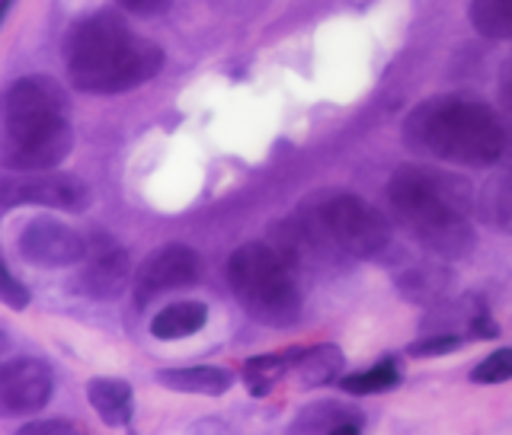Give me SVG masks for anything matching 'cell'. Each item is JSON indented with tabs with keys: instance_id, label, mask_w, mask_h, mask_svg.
Here are the masks:
<instances>
[{
	"instance_id": "cell-1",
	"label": "cell",
	"mask_w": 512,
	"mask_h": 435,
	"mask_svg": "<svg viewBox=\"0 0 512 435\" xmlns=\"http://www.w3.org/2000/svg\"><path fill=\"white\" fill-rule=\"evenodd\" d=\"M394 221L416 244L442 260H458L477 247V234L468 221V189L452 173L426 167H400L388 183Z\"/></svg>"
},
{
	"instance_id": "cell-2",
	"label": "cell",
	"mask_w": 512,
	"mask_h": 435,
	"mask_svg": "<svg viewBox=\"0 0 512 435\" xmlns=\"http://www.w3.org/2000/svg\"><path fill=\"white\" fill-rule=\"evenodd\" d=\"M164 68V52L122 26L119 16L96 13L68 36V74L84 93L135 90Z\"/></svg>"
},
{
	"instance_id": "cell-3",
	"label": "cell",
	"mask_w": 512,
	"mask_h": 435,
	"mask_svg": "<svg viewBox=\"0 0 512 435\" xmlns=\"http://www.w3.org/2000/svg\"><path fill=\"white\" fill-rule=\"evenodd\" d=\"M407 144L461 167H490L506 154V128L490 106L442 96L407 119Z\"/></svg>"
},
{
	"instance_id": "cell-4",
	"label": "cell",
	"mask_w": 512,
	"mask_h": 435,
	"mask_svg": "<svg viewBox=\"0 0 512 435\" xmlns=\"http://www.w3.org/2000/svg\"><path fill=\"white\" fill-rule=\"evenodd\" d=\"M228 282L244 311L266 327H292L301 317V292L288 263L269 244H244L228 263Z\"/></svg>"
},
{
	"instance_id": "cell-5",
	"label": "cell",
	"mask_w": 512,
	"mask_h": 435,
	"mask_svg": "<svg viewBox=\"0 0 512 435\" xmlns=\"http://www.w3.org/2000/svg\"><path fill=\"white\" fill-rule=\"evenodd\" d=\"M74 148V132L64 112H20L4 116L0 164L20 173L55 170Z\"/></svg>"
},
{
	"instance_id": "cell-6",
	"label": "cell",
	"mask_w": 512,
	"mask_h": 435,
	"mask_svg": "<svg viewBox=\"0 0 512 435\" xmlns=\"http://www.w3.org/2000/svg\"><path fill=\"white\" fill-rule=\"evenodd\" d=\"M317 228L333 247L352 256H378L391 244L388 221H384L372 205L349 192H333L314 208Z\"/></svg>"
},
{
	"instance_id": "cell-7",
	"label": "cell",
	"mask_w": 512,
	"mask_h": 435,
	"mask_svg": "<svg viewBox=\"0 0 512 435\" xmlns=\"http://www.w3.org/2000/svg\"><path fill=\"white\" fill-rule=\"evenodd\" d=\"M55 391L52 368L39 359L0 362V420L42 410Z\"/></svg>"
},
{
	"instance_id": "cell-8",
	"label": "cell",
	"mask_w": 512,
	"mask_h": 435,
	"mask_svg": "<svg viewBox=\"0 0 512 435\" xmlns=\"http://www.w3.org/2000/svg\"><path fill=\"white\" fill-rule=\"evenodd\" d=\"M23 202L61 208V212H84V208H90V189L71 173H48L36 176V180L0 183V208H13Z\"/></svg>"
},
{
	"instance_id": "cell-9",
	"label": "cell",
	"mask_w": 512,
	"mask_h": 435,
	"mask_svg": "<svg viewBox=\"0 0 512 435\" xmlns=\"http://www.w3.org/2000/svg\"><path fill=\"white\" fill-rule=\"evenodd\" d=\"M199 253L180 247V244H170L164 250L151 253L148 260L141 263V269L135 272V301L138 304H148L151 298L173 292V288H183L192 285L199 279Z\"/></svg>"
},
{
	"instance_id": "cell-10",
	"label": "cell",
	"mask_w": 512,
	"mask_h": 435,
	"mask_svg": "<svg viewBox=\"0 0 512 435\" xmlns=\"http://www.w3.org/2000/svg\"><path fill=\"white\" fill-rule=\"evenodd\" d=\"M20 253L32 266H74L87 256V244L77 231L55 218H36L20 234Z\"/></svg>"
},
{
	"instance_id": "cell-11",
	"label": "cell",
	"mask_w": 512,
	"mask_h": 435,
	"mask_svg": "<svg viewBox=\"0 0 512 435\" xmlns=\"http://www.w3.org/2000/svg\"><path fill=\"white\" fill-rule=\"evenodd\" d=\"M128 285H132V260L119 247H103L90 253L84 272H80V288L100 301L119 298Z\"/></svg>"
},
{
	"instance_id": "cell-12",
	"label": "cell",
	"mask_w": 512,
	"mask_h": 435,
	"mask_svg": "<svg viewBox=\"0 0 512 435\" xmlns=\"http://www.w3.org/2000/svg\"><path fill=\"white\" fill-rule=\"evenodd\" d=\"M0 112L4 116H20V112H64V93L48 77H23L4 93Z\"/></svg>"
},
{
	"instance_id": "cell-13",
	"label": "cell",
	"mask_w": 512,
	"mask_h": 435,
	"mask_svg": "<svg viewBox=\"0 0 512 435\" xmlns=\"http://www.w3.org/2000/svg\"><path fill=\"white\" fill-rule=\"evenodd\" d=\"M157 384H164L167 391L180 394H202V397H218L234 384L231 372L215 365H196V368H164L157 372Z\"/></svg>"
},
{
	"instance_id": "cell-14",
	"label": "cell",
	"mask_w": 512,
	"mask_h": 435,
	"mask_svg": "<svg viewBox=\"0 0 512 435\" xmlns=\"http://www.w3.org/2000/svg\"><path fill=\"white\" fill-rule=\"evenodd\" d=\"M87 397L96 410V416L106 423V426H128L132 423V407H135V397H132V384L122 381V378H93Z\"/></svg>"
},
{
	"instance_id": "cell-15",
	"label": "cell",
	"mask_w": 512,
	"mask_h": 435,
	"mask_svg": "<svg viewBox=\"0 0 512 435\" xmlns=\"http://www.w3.org/2000/svg\"><path fill=\"white\" fill-rule=\"evenodd\" d=\"M208 320V308L202 301H180L170 304V308L160 311L151 320V333L157 340H183V336H192L205 327Z\"/></svg>"
},
{
	"instance_id": "cell-16",
	"label": "cell",
	"mask_w": 512,
	"mask_h": 435,
	"mask_svg": "<svg viewBox=\"0 0 512 435\" xmlns=\"http://www.w3.org/2000/svg\"><path fill=\"white\" fill-rule=\"evenodd\" d=\"M343 349L340 346H314L308 352H298V362H295V375L304 388H320V384H330L336 381L343 368Z\"/></svg>"
},
{
	"instance_id": "cell-17",
	"label": "cell",
	"mask_w": 512,
	"mask_h": 435,
	"mask_svg": "<svg viewBox=\"0 0 512 435\" xmlns=\"http://www.w3.org/2000/svg\"><path fill=\"white\" fill-rule=\"evenodd\" d=\"M480 212L484 221L500 228L503 234H512V167L500 170L480 189Z\"/></svg>"
},
{
	"instance_id": "cell-18",
	"label": "cell",
	"mask_w": 512,
	"mask_h": 435,
	"mask_svg": "<svg viewBox=\"0 0 512 435\" xmlns=\"http://www.w3.org/2000/svg\"><path fill=\"white\" fill-rule=\"evenodd\" d=\"M452 288V276L442 266H416L407 276H400V292L416 304H429L448 295Z\"/></svg>"
},
{
	"instance_id": "cell-19",
	"label": "cell",
	"mask_w": 512,
	"mask_h": 435,
	"mask_svg": "<svg viewBox=\"0 0 512 435\" xmlns=\"http://www.w3.org/2000/svg\"><path fill=\"white\" fill-rule=\"evenodd\" d=\"M471 26L487 39H512V0H471Z\"/></svg>"
},
{
	"instance_id": "cell-20",
	"label": "cell",
	"mask_w": 512,
	"mask_h": 435,
	"mask_svg": "<svg viewBox=\"0 0 512 435\" xmlns=\"http://www.w3.org/2000/svg\"><path fill=\"white\" fill-rule=\"evenodd\" d=\"M400 381V372L391 365V362H381L375 368H368V372H359V375H349L340 381V388L346 394H384V391H394Z\"/></svg>"
},
{
	"instance_id": "cell-21",
	"label": "cell",
	"mask_w": 512,
	"mask_h": 435,
	"mask_svg": "<svg viewBox=\"0 0 512 435\" xmlns=\"http://www.w3.org/2000/svg\"><path fill=\"white\" fill-rule=\"evenodd\" d=\"M292 365L288 356H256L244 365V378L250 384V394H269V388L282 378L285 368Z\"/></svg>"
},
{
	"instance_id": "cell-22",
	"label": "cell",
	"mask_w": 512,
	"mask_h": 435,
	"mask_svg": "<svg viewBox=\"0 0 512 435\" xmlns=\"http://www.w3.org/2000/svg\"><path fill=\"white\" fill-rule=\"evenodd\" d=\"M471 378L477 384H503L512 378V349H496L493 356H487L484 362H480Z\"/></svg>"
},
{
	"instance_id": "cell-23",
	"label": "cell",
	"mask_w": 512,
	"mask_h": 435,
	"mask_svg": "<svg viewBox=\"0 0 512 435\" xmlns=\"http://www.w3.org/2000/svg\"><path fill=\"white\" fill-rule=\"evenodd\" d=\"M0 301H4L7 308H13V311L29 308V288L7 269L4 256H0Z\"/></svg>"
},
{
	"instance_id": "cell-24",
	"label": "cell",
	"mask_w": 512,
	"mask_h": 435,
	"mask_svg": "<svg viewBox=\"0 0 512 435\" xmlns=\"http://www.w3.org/2000/svg\"><path fill=\"white\" fill-rule=\"evenodd\" d=\"M461 346H464V340L455 333H432L426 340L410 346V356H445V352H455Z\"/></svg>"
},
{
	"instance_id": "cell-25",
	"label": "cell",
	"mask_w": 512,
	"mask_h": 435,
	"mask_svg": "<svg viewBox=\"0 0 512 435\" xmlns=\"http://www.w3.org/2000/svg\"><path fill=\"white\" fill-rule=\"evenodd\" d=\"M16 435H80V432L68 420H39V423H26Z\"/></svg>"
},
{
	"instance_id": "cell-26",
	"label": "cell",
	"mask_w": 512,
	"mask_h": 435,
	"mask_svg": "<svg viewBox=\"0 0 512 435\" xmlns=\"http://www.w3.org/2000/svg\"><path fill=\"white\" fill-rule=\"evenodd\" d=\"M119 4L135 16H160L170 7V0H119Z\"/></svg>"
},
{
	"instance_id": "cell-27",
	"label": "cell",
	"mask_w": 512,
	"mask_h": 435,
	"mask_svg": "<svg viewBox=\"0 0 512 435\" xmlns=\"http://www.w3.org/2000/svg\"><path fill=\"white\" fill-rule=\"evenodd\" d=\"M500 93H503V103L512 109V61L503 68V80H500Z\"/></svg>"
},
{
	"instance_id": "cell-28",
	"label": "cell",
	"mask_w": 512,
	"mask_h": 435,
	"mask_svg": "<svg viewBox=\"0 0 512 435\" xmlns=\"http://www.w3.org/2000/svg\"><path fill=\"white\" fill-rule=\"evenodd\" d=\"M330 435H362L359 426H352V423H340V426H333Z\"/></svg>"
},
{
	"instance_id": "cell-29",
	"label": "cell",
	"mask_w": 512,
	"mask_h": 435,
	"mask_svg": "<svg viewBox=\"0 0 512 435\" xmlns=\"http://www.w3.org/2000/svg\"><path fill=\"white\" fill-rule=\"evenodd\" d=\"M10 7H13V0H0V23H4V16H7Z\"/></svg>"
},
{
	"instance_id": "cell-30",
	"label": "cell",
	"mask_w": 512,
	"mask_h": 435,
	"mask_svg": "<svg viewBox=\"0 0 512 435\" xmlns=\"http://www.w3.org/2000/svg\"><path fill=\"white\" fill-rule=\"evenodd\" d=\"M7 349V336H4V330H0V352Z\"/></svg>"
}]
</instances>
